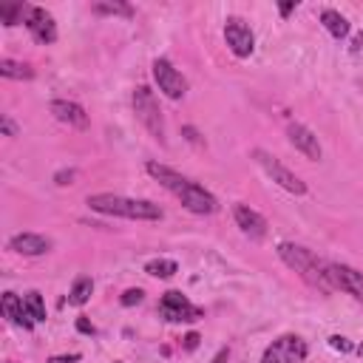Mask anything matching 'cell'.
<instances>
[{"instance_id": "obj_28", "label": "cell", "mask_w": 363, "mask_h": 363, "mask_svg": "<svg viewBox=\"0 0 363 363\" xmlns=\"http://www.w3.org/2000/svg\"><path fill=\"white\" fill-rule=\"evenodd\" d=\"M77 329L82 332V335H94V332H97V329H94V324H91L88 318H77Z\"/></svg>"}, {"instance_id": "obj_34", "label": "cell", "mask_w": 363, "mask_h": 363, "mask_svg": "<svg viewBox=\"0 0 363 363\" xmlns=\"http://www.w3.org/2000/svg\"><path fill=\"white\" fill-rule=\"evenodd\" d=\"M360 46H363V35H355V40H352V51H360Z\"/></svg>"}, {"instance_id": "obj_27", "label": "cell", "mask_w": 363, "mask_h": 363, "mask_svg": "<svg viewBox=\"0 0 363 363\" xmlns=\"http://www.w3.org/2000/svg\"><path fill=\"white\" fill-rule=\"evenodd\" d=\"M74 176H77L74 170H60V173L54 176V182H57L60 188H66V185H71V182H74Z\"/></svg>"}, {"instance_id": "obj_21", "label": "cell", "mask_w": 363, "mask_h": 363, "mask_svg": "<svg viewBox=\"0 0 363 363\" xmlns=\"http://www.w3.org/2000/svg\"><path fill=\"white\" fill-rule=\"evenodd\" d=\"M145 272L148 276H154V278H170V276L179 272V264L170 261V258H154V261L145 264Z\"/></svg>"}, {"instance_id": "obj_10", "label": "cell", "mask_w": 363, "mask_h": 363, "mask_svg": "<svg viewBox=\"0 0 363 363\" xmlns=\"http://www.w3.org/2000/svg\"><path fill=\"white\" fill-rule=\"evenodd\" d=\"M182 204H185L191 213H196V216H210V213H216L219 210V202H216V196L210 193V191H204L202 185H196V182H191V185L182 191L179 196H176Z\"/></svg>"}, {"instance_id": "obj_15", "label": "cell", "mask_w": 363, "mask_h": 363, "mask_svg": "<svg viewBox=\"0 0 363 363\" xmlns=\"http://www.w3.org/2000/svg\"><path fill=\"white\" fill-rule=\"evenodd\" d=\"M0 310H3V315L15 324V326H23V329H35V318L28 315L26 310V301L17 298L15 292H3V298H0Z\"/></svg>"}, {"instance_id": "obj_26", "label": "cell", "mask_w": 363, "mask_h": 363, "mask_svg": "<svg viewBox=\"0 0 363 363\" xmlns=\"http://www.w3.org/2000/svg\"><path fill=\"white\" fill-rule=\"evenodd\" d=\"M329 346H332V349H335V352H344V355L355 349V346H352V344H349V341H346L344 335H332V338H329Z\"/></svg>"}, {"instance_id": "obj_11", "label": "cell", "mask_w": 363, "mask_h": 363, "mask_svg": "<svg viewBox=\"0 0 363 363\" xmlns=\"http://www.w3.org/2000/svg\"><path fill=\"white\" fill-rule=\"evenodd\" d=\"M26 28H28V35H32L40 46H48V43L57 40V23H54V17H51L46 9H40V6L28 9Z\"/></svg>"}, {"instance_id": "obj_23", "label": "cell", "mask_w": 363, "mask_h": 363, "mask_svg": "<svg viewBox=\"0 0 363 363\" xmlns=\"http://www.w3.org/2000/svg\"><path fill=\"white\" fill-rule=\"evenodd\" d=\"M23 301H26V310H28V315H32L35 321H46V304H43V295L40 292H26L23 295Z\"/></svg>"}, {"instance_id": "obj_13", "label": "cell", "mask_w": 363, "mask_h": 363, "mask_svg": "<svg viewBox=\"0 0 363 363\" xmlns=\"http://www.w3.org/2000/svg\"><path fill=\"white\" fill-rule=\"evenodd\" d=\"M233 216H236V224L241 227V233L250 236L253 241H261L267 236V219L261 213H256L253 207L247 204H236L233 207Z\"/></svg>"}, {"instance_id": "obj_31", "label": "cell", "mask_w": 363, "mask_h": 363, "mask_svg": "<svg viewBox=\"0 0 363 363\" xmlns=\"http://www.w3.org/2000/svg\"><path fill=\"white\" fill-rule=\"evenodd\" d=\"M227 360H230V349L224 346V349H219V352H216V357L210 360V363H227Z\"/></svg>"}, {"instance_id": "obj_33", "label": "cell", "mask_w": 363, "mask_h": 363, "mask_svg": "<svg viewBox=\"0 0 363 363\" xmlns=\"http://www.w3.org/2000/svg\"><path fill=\"white\" fill-rule=\"evenodd\" d=\"M295 6H298L295 0H290V3H281V6H278V9H281V17H287V15H290V12L295 9Z\"/></svg>"}, {"instance_id": "obj_1", "label": "cell", "mask_w": 363, "mask_h": 363, "mask_svg": "<svg viewBox=\"0 0 363 363\" xmlns=\"http://www.w3.org/2000/svg\"><path fill=\"white\" fill-rule=\"evenodd\" d=\"M88 207L97 210L103 216H119V219H134V222H159L162 207L148 202V199H128L116 193H94L88 196Z\"/></svg>"}, {"instance_id": "obj_25", "label": "cell", "mask_w": 363, "mask_h": 363, "mask_svg": "<svg viewBox=\"0 0 363 363\" xmlns=\"http://www.w3.org/2000/svg\"><path fill=\"white\" fill-rule=\"evenodd\" d=\"M142 298H145V292L136 287V290H125L119 301H123V307H136V304H142Z\"/></svg>"}, {"instance_id": "obj_3", "label": "cell", "mask_w": 363, "mask_h": 363, "mask_svg": "<svg viewBox=\"0 0 363 363\" xmlns=\"http://www.w3.org/2000/svg\"><path fill=\"white\" fill-rule=\"evenodd\" d=\"M134 111H136V119L148 128V134L165 145V119H162V111H159L154 91H150L148 85L134 88Z\"/></svg>"}, {"instance_id": "obj_2", "label": "cell", "mask_w": 363, "mask_h": 363, "mask_svg": "<svg viewBox=\"0 0 363 363\" xmlns=\"http://www.w3.org/2000/svg\"><path fill=\"white\" fill-rule=\"evenodd\" d=\"M276 253H278V258H281L290 269H295L310 287H315V290H321V292H332V290H335V287H332V281H329V276H326V261H321L312 250L301 247V245H292V241H281Z\"/></svg>"}, {"instance_id": "obj_36", "label": "cell", "mask_w": 363, "mask_h": 363, "mask_svg": "<svg viewBox=\"0 0 363 363\" xmlns=\"http://www.w3.org/2000/svg\"><path fill=\"white\" fill-rule=\"evenodd\" d=\"M357 355H360V357H363V344H360V346H357Z\"/></svg>"}, {"instance_id": "obj_19", "label": "cell", "mask_w": 363, "mask_h": 363, "mask_svg": "<svg viewBox=\"0 0 363 363\" xmlns=\"http://www.w3.org/2000/svg\"><path fill=\"white\" fill-rule=\"evenodd\" d=\"M28 9H32V6H26V3H0V20H3V26L26 23Z\"/></svg>"}, {"instance_id": "obj_22", "label": "cell", "mask_w": 363, "mask_h": 363, "mask_svg": "<svg viewBox=\"0 0 363 363\" xmlns=\"http://www.w3.org/2000/svg\"><path fill=\"white\" fill-rule=\"evenodd\" d=\"M91 290H94V281H91L88 276H80V278L74 281L71 292H69V304H74V307H82L85 301L91 298Z\"/></svg>"}, {"instance_id": "obj_29", "label": "cell", "mask_w": 363, "mask_h": 363, "mask_svg": "<svg viewBox=\"0 0 363 363\" xmlns=\"http://www.w3.org/2000/svg\"><path fill=\"white\" fill-rule=\"evenodd\" d=\"M0 128H3V131H6L9 136H17V125L12 123V119H9V116H3V119H0Z\"/></svg>"}, {"instance_id": "obj_32", "label": "cell", "mask_w": 363, "mask_h": 363, "mask_svg": "<svg viewBox=\"0 0 363 363\" xmlns=\"http://www.w3.org/2000/svg\"><path fill=\"white\" fill-rule=\"evenodd\" d=\"M199 346V335H196V332H191V335L185 338V349H196Z\"/></svg>"}, {"instance_id": "obj_30", "label": "cell", "mask_w": 363, "mask_h": 363, "mask_svg": "<svg viewBox=\"0 0 363 363\" xmlns=\"http://www.w3.org/2000/svg\"><path fill=\"white\" fill-rule=\"evenodd\" d=\"M80 360V355H54V357H48V363H77Z\"/></svg>"}, {"instance_id": "obj_16", "label": "cell", "mask_w": 363, "mask_h": 363, "mask_svg": "<svg viewBox=\"0 0 363 363\" xmlns=\"http://www.w3.org/2000/svg\"><path fill=\"white\" fill-rule=\"evenodd\" d=\"M145 170H148L150 176H154L165 191H170L173 196H179L182 191H185V188L191 185V179H185L182 173H176V170H170L168 165H159V162H148V165H145Z\"/></svg>"}, {"instance_id": "obj_12", "label": "cell", "mask_w": 363, "mask_h": 363, "mask_svg": "<svg viewBox=\"0 0 363 363\" xmlns=\"http://www.w3.org/2000/svg\"><path fill=\"white\" fill-rule=\"evenodd\" d=\"M287 139H290V145L295 148V150H301L307 159H312V162H318L321 157H324V150H321V142H318V136L307 128V125H301V123H292L290 128H287Z\"/></svg>"}, {"instance_id": "obj_20", "label": "cell", "mask_w": 363, "mask_h": 363, "mask_svg": "<svg viewBox=\"0 0 363 363\" xmlns=\"http://www.w3.org/2000/svg\"><path fill=\"white\" fill-rule=\"evenodd\" d=\"M0 77H6V80H32L35 71H32V66H26V63H15V60H0Z\"/></svg>"}, {"instance_id": "obj_18", "label": "cell", "mask_w": 363, "mask_h": 363, "mask_svg": "<svg viewBox=\"0 0 363 363\" xmlns=\"http://www.w3.org/2000/svg\"><path fill=\"white\" fill-rule=\"evenodd\" d=\"M321 23L326 26V32L335 37V40H344V37L349 35V20H346L341 12H335V9H324V12H321Z\"/></svg>"}, {"instance_id": "obj_9", "label": "cell", "mask_w": 363, "mask_h": 363, "mask_svg": "<svg viewBox=\"0 0 363 363\" xmlns=\"http://www.w3.org/2000/svg\"><path fill=\"white\" fill-rule=\"evenodd\" d=\"M326 276H329V281H332V287H335V290H344L352 298L363 301V272H357L349 264H335V261H332V264H326Z\"/></svg>"}, {"instance_id": "obj_6", "label": "cell", "mask_w": 363, "mask_h": 363, "mask_svg": "<svg viewBox=\"0 0 363 363\" xmlns=\"http://www.w3.org/2000/svg\"><path fill=\"white\" fill-rule=\"evenodd\" d=\"M159 315H162L165 321H170V324H182V321L191 324V321L204 318V310L193 307L179 290H168V292L162 295V301H159Z\"/></svg>"}, {"instance_id": "obj_4", "label": "cell", "mask_w": 363, "mask_h": 363, "mask_svg": "<svg viewBox=\"0 0 363 363\" xmlns=\"http://www.w3.org/2000/svg\"><path fill=\"white\" fill-rule=\"evenodd\" d=\"M310 346L301 335H281L276 338L261 355V363H304Z\"/></svg>"}, {"instance_id": "obj_14", "label": "cell", "mask_w": 363, "mask_h": 363, "mask_svg": "<svg viewBox=\"0 0 363 363\" xmlns=\"http://www.w3.org/2000/svg\"><path fill=\"white\" fill-rule=\"evenodd\" d=\"M9 250H15L20 256H43L51 250V238L40 236V233H17L9 241Z\"/></svg>"}, {"instance_id": "obj_35", "label": "cell", "mask_w": 363, "mask_h": 363, "mask_svg": "<svg viewBox=\"0 0 363 363\" xmlns=\"http://www.w3.org/2000/svg\"><path fill=\"white\" fill-rule=\"evenodd\" d=\"M185 134H188V139H191V142H199V136H196V131H193V128H185Z\"/></svg>"}, {"instance_id": "obj_24", "label": "cell", "mask_w": 363, "mask_h": 363, "mask_svg": "<svg viewBox=\"0 0 363 363\" xmlns=\"http://www.w3.org/2000/svg\"><path fill=\"white\" fill-rule=\"evenodd\" d=\"M97 15H119V17H134V9L128 3H94Z\"/></svg>"}, {"instance_id": "obj_7", "label": "cell", "mask_w": 363, "mask_h": 363, "mask_svg": "<svg viewBox=\"0 0 363 363\" xmlns=\"http://www.w3.org/2000/svg\"><path fill=\"white\" fill-rule=\"evenodd\" d=\"M154 80H157V85H159L162 94L170 97V100H182V97L188 94V80L182 77V74L170 66V60H165V57L154 60Z\"/></svg>"}, {"instance_id": "obj_17", "label": "cell", "mask_w": 363, "mask_h": 363, "mask_svg": "<svg viewBox=\"0 0 363 363\" xmlns=\"http://www.w3.org/2000/svg\"><path fill=\"white\" fill-rule=\"evenodd\" d=\"M51 114L60 119V123H66L71 128H88V114L82 105L77 103H69V100H54L51 103Z\"/></svg>"}, {"instance_id": "obj_8", "label": "cell", "mask_w": 363, "mask_h": 363, "mask_svg": "<svg viewBox=\"0 0 363 363\" xmlns=\"http://www.w3.org/2000/svg\"><path fill=\"white\" fill-rule=\"evenodd\" d=\"M224 40H227V46H230V51L236 54V57H250L253 54V48H256V35H253V28L241 20V17H230L227 20V26H224Z\"/></svg>"}, {"instance_id": "obj_5", "label": "cell", "mask_w": 363, "mask_h": 363, "mask_svg": "<svg viewBox=\"0 0 363 363\" xmlns=\"http://www.w3.org/2000/svg\"><path fill=\"white\" fill-rule=\"evenodd\" d=\"M253 157H256V162L264 168V173L276 182V185H281L284 191H290V193H295V196H304L307 193V185L301 182L287 165H281L272 154H267V150H253Z\"/></svg>"}]
</instances>
